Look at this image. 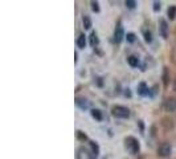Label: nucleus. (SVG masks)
I'll return each mask as SVG.
<instances>
[{
    "label": "nucleus",
    "instance_id": "412c9836",
    "mask_svg": "<svg viewBox=\"0 0 176 159\" xmlns=\"http://www.w3.org/2000/svg\"><path fill=\"white\" fill-rule=\"evenodd\" d=\"M159 10H160V3L159 2H155V3H154V11L158 12Z\"/></svg>",
    "mask_w": 176,
    "mask_h": 159
},
{
    "label": "nucleus",
    "instance_id": "20e7f679",
    "mask_svg": "<svg viewBox=\"0 0 176 159\" xmlns=\"http://www.w3.org/2000/svg\"><path fill=\"white\" fill-rule=\"evenodd\" d=\"M123 37H125V32H123V26L122 23L118 21V24L115 26V31H114V43L115 44H121Z\"/></svg>",
    "mask_w": 176,
    "mask_h": 159
},
{
    "label": "nucleus",
    "instance_id": "f8f14e48",
    "mask_svg": "<svg viewBox=\"0 0 176 159\" xmlns=\"http://www.w3.org/2000/svg\"><path fill=\"white\" fill-rule=\"evenodd\" d=\"M91 117L95 118L97 121H101V119H102V113H101V110H98V109H91Z\"/></svg>",
    "mask_w": 176,
    "mask_h": 159
},
{
    "label": "nucleus",
    "instance_id": "dca6fc26",
    "mask_svg": "<svg viewBox=\"0 0 176 159\" xmlns=\"http://www.w3.org/2000/svg\"><path fill=\"white\" fill-rule=\"evenodd\" d=\"M125 4H126L127 8H130V10H134L135 6H136V2H134V0H126Z\"/></svg>",
    "mask_w": 176,
    "mask_h": 159
},
{
    "label": "nucleus",
    "instance_id": "4be33fe9",
    "mask_svg": "<svg viewBox=\"0 0 176 159\" xmlns=\"http://www.w3.org/2000/svg\"><path fill=\"white\" fill-rule=\"evenodd\" d=\"M174 90L176 92V80H175V82H174Z\"/></svg>",
    "mask_w": 176,
    "mask_h": 159
},
{
    "label": "nucleus",
    "instance_id": "aec40b11",
    "mask_svg": "<svg viewBox=\"0 0 176 159\" xmlns=\"http://www.w3.org/2000/svg\"><path fill=\"white\" fill-rule=\"evenodd\" d=\"M77 135H78V138H80V139H82V141H86V139H87V138H86V135L83 134L82 131H80V130L77 131Z\"/></svg>",
    "mask_w": 176,
    "mask_h": 159
},
{
    "label": "nucleus",
    "instance_id": "9b49d317",
    "mask_svg": "<svg viewBox=\"0 0 176 159\" xmlns=\"http://www.w3.org/2000/svg\"><path fill=\"white\" fill-rule=\"evenodd\" d=\"M167 16L170 17V20L175 19V16H176V7L175 6H171L168 10H167Z\"/></svg>",
    "mask_w": 176,
    "mask_h": 159
},
{
    "label": "nucleus",
    "instance_id": "7ed1b4c3",
    "mask_svg": "<svg viewBox=\"0 0 176 159\" xmlns=\"http://www.w3.org/2000/svg\"><path fill=\"white\" fill-rule=\"evenodd\" d=\"M171 153H172V146L168 142H164L159 146V149H158V155L159 157H163V158H167L171 155Z\"/></svg>",
    "mask_w": 176,
    "mask_h": 159
},
{
    "label": "nucleus",
    "instance_id": "6e6552de",
    "mask_svg": "<svg viewBox=\"0 0 176 159\" xmlns=\"http://www.w3.org/2000/svg\"><path fill=\"white\" fill-rule=\"evenodd\" d=\"M148 93H150V90H148L147 85H146L144 82H140L139 86H138V94H140V96H147Z\"/></svg>",
    "mask_w": 176,
    "mask_h": 159
},
{
    "label": "nucleus",
    "instance_id": "39448f33",
    "mask_svg": "<svg viewBox=\"0 0 176 159\" xmlns=\"http://www.w3.org/2000/svg\"><path fill=\"white\" fill-rule=\"evenodd\" d=\"M164 110L166 112H176V98H168L164 102Z\"/></svg>",
    "mask_w": 176,
    "mask_h": 159
},
{
    "label": "nucleus",
    "instance_id": "f257e3e1",
    "mask_svg": "<svg viewBox=\"0 0 176 159\" xmlns=\"http://www.w3.org/2000/svg\"><path fill=\"white\" fill-rule=\"evenodd\" d=\"M125 142H126V149L129 150L131 154H134L135 155V154L139 153L140 146H139V141L136 138H134V137H127Z\"/></svg>",
    "mask_w": 176,
    "mask_h": 159
},
{
    "label": "nucleus",
    "instance_id": "6ab92c4d",
    "mask_svg": "<svg viewBox=\"0 0 176 159\" xmlns=\"http://www.w3.org/2000/svg\"><path fill=\"white\" fill-rule=\"evenodd\" d=\"M126 39H127V41H129V43H134L135 41V35L134 33H127Z\"/></svg>",
    "mask_w": 176,
    "mask_h": 159
},
{
    "label": "nucleus",
    "instance_id": "a211bd4d",
    "mask_svg": "<svg viewBox=\"0 0 176 159\" xmlns=\"http://www.w3.org/2000/svg\"><path fill=\"white\" fill-rule=\"evenodd\" d=\"M91 10H93L94 12H99V4L98 2H91Z\"/></svg>",
    "mask_w": 176,
    "mask_h": 159
},
{
    "label": "nucleus",
    "instance_id": "f03ea898",
    "mask_svg": "<svg viewBox=\"0 0 176 159\" xmlns=\"http://www.w3.org/2000/svg\"><path fill=\"white\" fill-rule=\"evenodd\" d=\"M111 113L115 118H129L130 117V110L126 106H121V105L113 106Z\"/></svg>",
    "mask_w": 176,
    "mask_h": 159
},
{
    "label": "nucleus",
    "instance_id": "9d476101",
    "mask_svg": "<svg viewBox=\"0 0 176 159\" xmlns=\"http://www.w3.org/2000/svg\"><path fill=\"white\" fill-rule=\"evenodd\" d=\"M127 63H129L130 66H133V68H136V66L139 65V59L135 56H130L129 59H127Z\"/></svg>",
    "mask_w": 176,
    "mask_h": 159
},
{
    "label": "nucleus",
    "instance_id": "4468645a",
    "mask_svg": "<svg viewBox=\"0 0 176 159\" xmlns=\"http://www.w3.org/2000/svg\"><path fill=\"white\" fill-rule=\"evenodd\" d=\"M82 23H83V26H85V29H90V28H91V20H90L89 16H86V15L83 16Z\"/></svg>",
    "mask_w": 176,
    "mask_h": 159
},
{
    "label": "nucleus",
    "instance_id": "2eb2a0df",
    "mask_svg": "<svg viewBox=\"0 0 176 159\" xmlns=\"http://www.w3.org/2000/svg\"><path fill=\"white\" fill-rule=\"evenodd\" d=\"M90 146H91V150H93V155L97 157L99 154V147H98V145H97L95 142H90Z\"/></svg>",
    "mask_w": 176,
    "mask_h": 159
},
{
    "label": "nucleus",
    "instance_id": "1a4fd4ad",
    "mask_svg": "<svg viewBox=\"0 0 176 159\" xmlns=\"http://www.w3.org/2000/svg\"><path fill=\"white\" fill-rule=\"evenodd\" d=\"M77 45H78V48H81V49H83L85 48V45H86V36L85 35H80L78 36V39H77Z\"/></svg>",
    "mask_w": 176,
    "mask_h": 159
},
{
    "label": "nucleus",
    "instance_id": "423d86ee",
    "mask_svg": "<svg viewBox=\"0 0 176 159\" xmlns=\"http://www.w3.org/2000/svg\"><path fill=\"white\" fill-rule=\"evenodd\" d=\"M76 105L78 106L80 109L82 110H86V109H89V101H87L86 98H83V97H77L76 98Z\"/></svg>",
    "mask_w": 176,
    "mask_h": 159
},
{
    "label": "nucleus",
    "instance_id": "ddd939ff",
    "mask_svg": "<svg viewBox=\"0 0 176 159\" xmlns=\"http://www.w3.org/2000/svg\"><path fill=\"white\" fill-rule=\"evenodd\" d=\"M98 43H99V40H98V37H97V33L95 32H91V35H90V44H91V47H97V45H98Z\"/></svg>",
    "mask_w": 176,
    "mask_h": 159
},
{
    "label": "nucleus",
    "instance_id": "0eeeda50",
    "mask_svg": "<svg viewBox=\"0 0 176 159\" xmlns=\"http://www.w3.org/2000/svg\"><path fill=\"white\" fill-rule=\"evenodd\" d=\"M160 35L162 37L167 39V31H168V25H167V21L166 20H160Z\"/></svg>",
    "mask_w": 176,
    "mask_h": 159
},
{
    "label": "nucleus",
    "instance_id": "f3484780",
    "mask_svg": "<svg viewBox=\"0 0 176 159\" xmlns=\"http://www.w3.org/2000/svg\"><path fill=\"white\" fill-rule=\"evenodd\" d=\"M143 33H144V40H146L147 43H151L152 41V35H151V32H147V31H143Z\"/></svg>",
    "mask_w": 176,
    "mask_h": 159
}]
</instances>
